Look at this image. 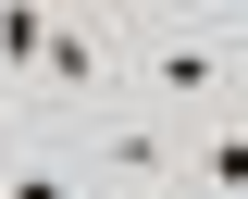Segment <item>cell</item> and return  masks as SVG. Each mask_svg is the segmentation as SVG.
I'll return each mask as SVG.
<instances>
[{"mask_svg": "<svg viewBox=\"0 0 248 199\" xmlns=\"http://www.w3.org/2000/svg\"><path fill=\"white\" fill-rule=\"evenodd\" d=\"M124 75H137L149 112H199L248 75V50H236V25L186 13V0H124Z\"/></svg>", "mask_w": 248, "mask_h": 199, "instance_id": "6da1fadb", "label": "cell"}, {"mask_svg": "<svg viewBox=\"0 0 248 199\" xmlns=\"http://www.w3.org/2000/svg\"><path fill=\"white\" fill-rule=\"evenodd\" d=\"M75 162L99 199H186V137L161 125L149 100H112V112H75Z\"/></svg>", "mask_w": 248, "mask_h": 199, "instance_id": "7a4b0ae2", "label": "cell"}, {"mask_svg": "<svg viewBox=\"0 0 248 199\" xmlns=\"http://www.w3.org/2000/svg\"><path fill=\"white\" fill-rule=\"evenodd\" d=\"M0 199H99V187H87V162H75V137L25 125L13 149H0Z\"/></svg>", "mask_w": 248, "mask_h": 199, "instance_id": "3957f363", "label": "cell"}, {"mask_svg": "<svg viewBox=\"0 0 248 199\" xmlns=\"http://www.w3.org/2000/svg\"><path fill=\"white\" fill-rule=\"evenodd\" d=\"M186 199H248V125H199L186 137Z\"/></svg>", "mask_w": 248, "mask_h": 199, "instance_id": "277c9868", "label": "cell"}, {"mask_svg": "<svg viewBox=\"0 0 248 199\" xmlns=\"http://www.w3.org/2000/svg\"><path fill=\"white\" fill-rule=\"evenodd\" d=\"M223 125H248V75H236V87H223Z\"/></svg>", "mask_w": 248, "mask_h": 199, "instance_id": "5b68a950", "label": "cell"}, {"mask_svg": "<svg viewBox=\"0 0 248 199\" xmlns=\"http://www.w3.org/2000/svg\"><path fill=\"white\" fill-rule=\"evenodd\" d=\"M0 112H13V100H0ZM0 149H13V137H0Z\"/></svg>", "mask_w": 248, "mask_h": 199, "instance_id": "8992f818", "label": "cell"}]
</instances>
